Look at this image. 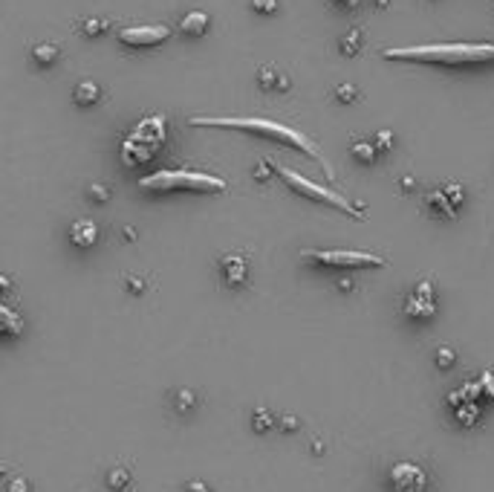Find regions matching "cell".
Wrapping results in <instances>:
<instances>
[{"mask_svg":"<svg viewBox=\"0 0 494 492\" xmlns=\"http://www.w3.org/2000/svg\"><path fill=\"white\" fill-rule=\"evenodd\" d=\"M139 189L145 192H200V194H220L229 189V182L208 171L191 168H162L139 180Z\"/></svg>","mask_w":494,"mask_h":492,"instance_id":"277c9868","label":"cell"},{"mask_svg":"<svg viewBox=\"0 0 494 492\" xmlns=\"http://www.w3.org/2000/svg\"><path fill=\"white\" fill-rule=\"evenodd\" d=\"M90 197H96V200H102V203H104L110 194H107V189H104V186H92V189H90Z\"/></svg>","mask_w":494,"mask_h":492,"instance_id":"ffe728a7","label":"cell"},{"mask_svg":"<svg viewBox=\"0 0 494 492\" xmlns=\"http://www.w3.org/2000/svg\"><path fill=\"white\" fill-rule=\"evenodd\" d=\"M353 153H356V157H361L364 163H373V160H376V151L370 148L367 142H359V145H353Z\"/></svg>","mask_w":494,"mask_h":492,"instance_id":"ac0fdd59","label":"cell"},{"mask_svg":"<svg viewBox=\"0 0 494 492\" xmlns=\"http://www.w3.org/2000/svg\"><path fill=\"white\" fill-rule=\"evenodd\" d=\"M188 122H191V125H197V128L243 131V134H255V136L269 139V142H277V145L295 148V151L306 153L310 160H315L330 180H335V171L330 168V163H327V157L321 153V148L310 136H306L303 131H298L292 125H284V122H277V119H263V116H191Z\"/></svg>","mask_w":494,"mask_h":492,"instance_id":"6da1fadb","label":"cell"},{"mask_svg":"<svg viewBox=\"0 0 494 492\" xmlns=\"http://www.w3.org/2000/svg\"><path fill=\"white\" fill-rule=\"evenodd\" d=\"M220 269H223L229 284H243L246 281V272H249V266H246V258H240V255H226L220 261Z\"/></svg>","mask_w":494,"mask_h":492,"instance_id":"8fae6325","label":"cell"},{"mask_svg":"<svg viewBox=\"0 0 494 492\" xmlns=\"http://www.w3.org/2000/svg\"><path fill=\"white\" fill-rule=\"evenodd\" d=\"M110 23L104 20V18H87V20H81V33L84 35H99V33H104Z\"/></svg>","mask_w":494,"mask_h":492,"instance_id":"2e32d148","label":"cell"},{"mask_svg":"<svg viewBox=\"0 0 494 492\" xmlns=\"http://www.w3.org/2000/svg\"><path fill=\"white\" fill-rule=\"evenodd\" d=\"M12 284H9V279H6V275H0V293H6Z\"/></svg>","mask_w":494,"mask_h":492,"instance_id":"603a6c76","label":"cell"},{"mask_svg":"<svg viewBox=\"0 0 494 492\" xmlns=\"http://www.w3.org/2000/svg\"><path fill=\"white\" fill-rule=\"evenodd\" d=\"M168 35H171V26H165V23H136V26H125V29H121L119 41L125 44V47L145 49V47H157V44L168 41Z\"/></svg>","mask_w":494,"mask_h":492,"instance_id":"52a82bcc","label":"cell"},{"mask_svg":"<svg viewBox=\"0 0 494 492\" xmlns=\"http://www.w3.org/2000/svg\"><path fill=\"white\" fill-rule=\"evenodd\" d=\"M188 492H205V486L203 484H188Z\"/></svg>","mask_w":494,"mask_h":492,"instance_id":"d4e9b609","label":"cell"},{"mask_svg":"<svg viewBox=\"0 0 494 492\" xmlns=\"http://www.w3.org/2000/svg\"><path fill=\"white\" fill-rule=\"evenodd\" d=\"M387 481L393 492H428V472L416 464H396Z\"/></svg>","mask_w":494,"mask_h":492,"instance_id":"ba28073f","label":"cell"},{"mask_svg":"<svg viewBox=\"0 0 494 492\" xmlns=\"http://www.w3.org/2000/svg\"><path fill=\"white\" fill-rule=\"evenodd\" d=\"M387 61L408 64H437V67H480L494 64V44L477 41H445V44H416V47H387L382 52Z\"/></svg>","mask_w":494,"mask_h":492,"instance_id":"7a4b0ae2","label":"cell"},{"mask_svg":"<svg viewBox=\"0 0 494 492\" xmlns=\"http://www.w3.org/2000/svg\"><path fill=\"white\" fill-rule=\"evenodd\" d=\"M176 397H179V399H176V409H179V411H185V409L194 406V394H191V391H179Z\"/></svg>","mask_w":494,"mask_h":492,"instance_id":"d6986e66","label":"cell"},{"mask_svg":"<svg viewBox=\"0 0 494 492\" xmlns=\"http://www.w3.org/2000/svg\"><path fill=\"white\" fill-rule=\"evenodd\" d=\"M335 4H342V6H347V9H353V6H359V0H335Z\"/></svg>","mask_w":494,"mask_h":492,"instance_id":"cb8c5ba5","label":"cell"},{"mask_svg":"<svg viewBox=\"0 0 494 492\" xmlns=\"http://www.w3.org/2000/svg\"><path fill=\"white\" fill-rule=\"evenodd\" d=\"M20 327H23L20 316L12 310L9 304H0V339H4V336H18Z\"/></svg>","mask_w":494,"mask_h":492,"instance_id":"4fadbf2b","label":"cell"},{"mask_svg":"<svg viewBox=\"0 0 494 492\" xmlns=\"http://www.w3.org/2000/svg\"><path fill=\"white\" fill-rule=\"evenodd\" d=\"M58 55H61V47H58V44H52V41H44V44H38V47L32 49V58L38 61L41 67H49V64H55V61H58Z\"/></svg>","mask_w":494,"mask_h":492,"instance_id":"9a60e30c","label":"cell"},{"mask_svg":"<svg viewBox=\"0 0 494 492\" xmlns=\"http://www.w3.org/2000/svg\"><path fill=\"white\" fill-rule=\"evenodd\" d=\"M99 96H102V90H99V84H96V81H81V84L76 87V93H73L76 105H81V107L96 105V102H99Z\"/></svg>","mask_w":494,"mask_h":492,"instance_id":"5bb4252c","label":"cell"},{"mask_svg":"<svg viewBox=\"0 0 494 492\" xmlns=\"http://www.w3.org/2000/svg\"><path fill=\"white\" fill-rule=\"evenodd\" d=\"M9 492H29V484H26L23 478H18V481L9 484Z\"/></svg>","mask_w":494,"mask_h":492,"instance_id":"44dd1931","label":"cell"},{"mask_svg":"<svg viewBox=\"0 0 494 492\" xmlns=\"http://www.w3.org/2000/svg\"><path fill=\"white\" fill-rule=\"evenodd\" d=\"M96 238H99V226L92 223V221H76L70 226V240L76 246H81V250H87V246L96 243Z\"/></svg>","mask_w":494,"mask_h":492,"instance_id":"30bf717a","label":"cell"},{"mask_svg":"<svg viewBox=\"0 0 494 492\" xmlns=\"http://www.w3.org/2000/svg\"><path fill=\"white\" fill-rule=\"evenodd\" d=\"M277 4L275 0H255V9H260V12H272Z\"/></svg>","mask_w":494,"mask_h":492,"instance_id":"7402d4cb","label":"cell"},{"mask_svg":"<svg viewBox=\"0 0 494 492\" xmlns=\"http://www.w3.org/2000/svg\"><path fill=\"white\" fill-rule=\"evenodd\" d=\"M272 168H275V174L281 177L292 192H298L301 197H310V200H315V203H324V206H330V209H338V211L350 214V218H361V209H359L356 203H350L344 194H338L335 189H327V186H321V182H313L310 177H303V174H298V171H292V168H287V165H272Z\"/></svg>","mask_w":494,"mask_h":492,"instance_id":"5b68a950","label":"cell"},{"mask_svg":"<svg viewBox=\"0 0 494 492\" xmlns=\"http://www.w3.org/2000/svg\"><path fill=\"white\" fill-rule=\"evenodd\" d=\"M165 139H168V116L165 113H150V116L139 119L136 125L128 131V136L121 139L119 157L128 168L147 165L165 148Z\"/></svg>","mask_w":494,"mask_h":492,"instance_id":"3957f363","label":"cell"},{"mask_svg":"<svg viewBox=\"0 0 494 492\" xmlns=\"http://www.w3.org/2000/svg\"><path fill=\"white\" fill-rule=\"evenodd\" d=\"M205 29H208V15L205 12H188L179 20V33L188 35V38H200Z\"/></svg>","mask_w":494,"mask_h":492,"instance_id":"7c38bea8","label":"cell"},{"mask_svg":"<svg viewBox=\"0 0 494 492\" xmlns=\"http://www.w3.org/2000/svg\"><path fill=\"white\" fill-rule=\"evenodd\" d=\"M405 313L411 319H428L430 313H434V298H430V284H422L405 304Z\"/></svg>","mask_w":494,"mask_h":492,"instance_id":"9c48e42d","label":"cell"},{"mask_svg":"<svg viewBox=\"0 0 494 492\" xmlns=\"http://www.w3.org/2000/svg\"><path fill=\"white\" fill-rule=\"evenodd\" d=\"M107 484H110L113 489H125V486L131 484V472H128V469H121V467H116V469L107 475Z\"/></svg>","mask_w":494,"mask_h":492,"instance_id":"e0dca14e","label":"cell"},{"mask_svg":"<svg viewBox=\"0 0 494 492\" xmlns=\"http://www.w3.org/2000/svg\"><path fill=\"white\" fill-rule=\"evenodd\" d=\"M303 261L318 266H350V269H376L385 266L382 255L373 252H356V250H303Z\"/></svg>","mask_w":494,"mask_h":492,"instance_id":"8992f818","label":"cell"}]
</instances>
